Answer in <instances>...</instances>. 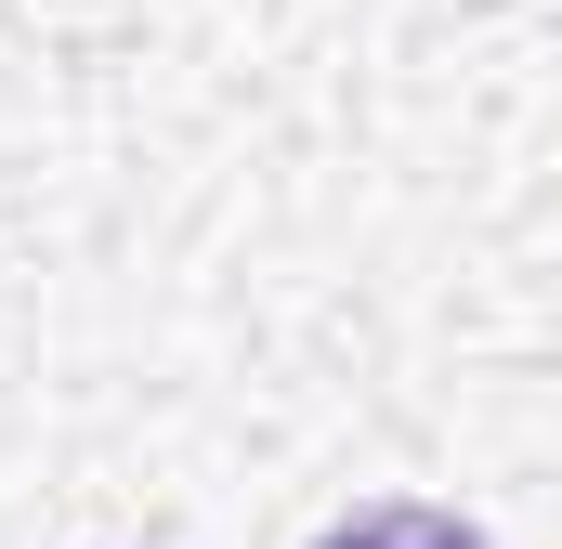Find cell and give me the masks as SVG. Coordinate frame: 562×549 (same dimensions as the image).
Returning a JSON list of instances; mask_svg holds the SVG:
<instances>
[{"label": "cell", "instance_id": "1", "mask_svg": "<svg viewBox=\"0 0 562 549\" xmlns=\"http://www.w3.org/2000/svg\"><path fill=\"white\" fill-rule=\"evenodd\" d=\"M314 549H484V524H458V511H419V497H393V511H353L340 537Z\"/></svg>", "mask_w": 562, "mask_h": 549}]
</instances>
